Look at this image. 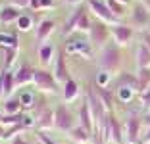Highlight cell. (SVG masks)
<instances>
[{
  "label": "cell",
  "mask_w": 150,
  "mask_h": 144,
  "mask_svg": "<svg viewBox=\"0 0 150 144\" xmlns=\"http://www.w3.org/2000/svg\"><path fill=\"white\" fill-rule=\"evenodd\" d=\"M121 60H123V52H121V46L115 44L114 40H110L108 44L100 48L96 52V64L98 69H106L110 73L117 71L121 67Z\"/></svg>",
  "instance_id": "6da1fadb"
},
{
  "label": "cell",
  "mask_w": 150,
  "mask_h": 144,
  "mask_svg": "<svg viewBox=\"0 0 150 144\" xmlns=\"http://www.w3.org/2000/svg\"><path fill=\"white\" fill-rule=\"evenodd\" d=\"M93 42L88 39V33H81V31H73L66 37L64 42V52L66 54H75V56L91 58L93 56Z\"/></svg>",
  "instance_id": "7a4b0ae2"
},
{
  "label": "cell",
  "mask_w": 150,
  "mask_h": 144,
  "mask_svg": "<svg viewBox=\"0 0 150 144\" xmlns=\"http://www.w3.org/2000/svg\"><path fill=\"white\" fill-rule=\"evenodd\" d=\"M79 119L75 117V114L67 108V104H58L54 108V127L62 133H69L73 127H77Z\"/></svg>",
  "instance_id": "3957f363"
},
{
  "label": "cell",
  "mask_w": 150,
  "mask_h": 144,
  "mask_svg": "<svg viewBox=\"0 0 150 144\" xmlns=\"http://www.w3.org/2000/svg\"><path fill=\"white\" fill-rule=\"evenodd\" d=\"M88 39L93 42V46L96 50H100L104 44H108L112 40V27L108 23L100 21V19H93V25L88 31Z\"/></svg>",
  "instance_id": "277c9868"
},
{
  "label": "cell",
  "mask_w": 150,
  "mask_h": 144,
  "mask_svg": "<svg viewBox=\"0 0 150 144\" xmlns=\"http://www.w3.org/2000/svg\"><path fill=\"white\" fill-rule=\"evenodd\" d=\"M85 4H87V8L94 13V18H96V19L108 23V25H115V23H119V19L115 18L114 13H112V10L108 8L106 0H87Z\"/></svg>",
  "instance_id": "5b68a950"
},
{
  "label": "cell",
  "mask_w": 150,
  "mask_h": 144,
  "mask_svg": "<svg viewBox=\"0 0 150 144\" xmlns=\"http://www.w3.org/2000/svg\"><path fill=\"white\" fill-rule=\"evenodd\" d=\"M33 83H35V87L39 88L40 92H44V94H48V92H58V88H60L58 87V79L54 77V73L42 69V67H39V69L35 71Z\"/></svg>",
  "instance_id": "8992f818"
},
{
  "label": "cell",
  "mask_w": 150,
  "mask_h": 144,
  "mask_svg": "<svg viewBox=\"0 0 150 144\" xmlns=\"http://www.w3.org/2000/svg\"><path fill=\"white\" fill-rule=\"evenodd\" d=\"M129 19H131L133 27H139V29H146L150 25V10L146 8L142 2H133L131 12H129Z\"/></svg>",
  "instance_id": "52a82bcc"
},
{
  "label": "cell",
  "mask_w": 150,
  "mask_h": 144,
  "mask_svg": "<svg viewBox=\"0 0 150 144\" xmlns=\"http://www.w3.org/2000/svg\"><path fill=\"white\" fill-rule=\"evenodd\" d=\"M141 127H142V119L141 115L137 114H129L127 121L123 125V131H125V140L131 144H139L141 142Z\"/></svg>",
  "instance_id": "ba28073f"
},
{
  "label": "cell",
  "mask_w": 150,
  "mask_h": 144,
  "mask_svg": "<svg viewBox=\"0 0 150 144\" xmlns=\"http://www.w3.org/2000/svg\"><path fill=\"white\" fill-rule=\"evenodd\" d=\"M112 40L119 46H127L133 40V25H127L121 21L112 25Z\"/></svg>",
  "instance_id": "9c48e42d"
},
{
  "label": "cell",
  "mask_w": 150,
  "mask_h": 144,
  "mask_svg": "<svg viewBox=\"0 0 150 144\" xmlns=\"http://www.w3.org/2000/svg\"><path fill=\"white\" fill-rule=\"evenodd\" d=\"M35 71H37V67H33L29 61H21L19 67L13 71V73H16V87H23V85H27V83H33Z\"/></svg>",
  "instance_id": "30bf717a"
},
{
  "label": "cell",
  "mask_w": 150,
  "mask_h": 144,
  "mask_svg": "<svg viewBox=\"0 0 150 144\" xmlns=\"http://www.w3.org/2000/svg\"><path fill=\"white\" fill-rule=\"evenodd\" d=\"M64 54L66 52L62 50V52L54 58V77L58 79V83H66V81L71 79L69 71H67V66H66V58H64Z\"/></svg>",
  "instance_id": "8fae6325"
},
{
  "label": "cell",
  "mask_w": 150,
  "mask_h": 144,
  "mask_svg": "<svg viewBox=\"0 0 150 144\" xmlns=\"http://www.w3.org/2000/svg\"><path fill=\"white\" fill-rule=\"evenodd\" d=\"M85 12H87V4H77L71 10V13L66 19V25H64V33H66V35H69V33H73V31L77 29V21H79V18Z\"/></svg>",
  "instance_id": "7c38bea8"
},
{
  "label": "cell",
  "mask_w": 150,
  "mask_h": 144,
  "mask_svg": "<svg viewBox=\"0 0 150 144\" xmlns=\"http://www.w3.org/2000/svg\"><path fill=\"white\" fill-rule=\"evenodd\" d=\"M77 125H81L83 129H87L91 135H94V121H93V114H91V108H88L87 100H85L79 108V121H77Z\"/></svg>",
  "instance_id": "4fadbf2b"
},
{
  "label": "cell",
  "mask_w": 150,
  "mask_h": 144,
  "mask_svg": "<svg viewBox=\"0 0 150 144\" xmlns=\"http://www.w3.org/2000/svg\"><path fill=\"white\" fill-rule=\"evenodd\" d=\"M54 29H56V21H54V19H42V21L39 23V27H37V35H35L37 42L39 44L46 42V39L54 33Z\"/></svg>",
  "instance_id": "5bb4252c"
},
{
  "label": "cell",
  "mask_w": 150,
  "mask_h": 144,
  "mask_svg": "<svg viewBox=\"0 0 150 144\" xmlns=\"http://www.w3.org/2000/svg\"><path fill=\"white\" fill-rule=\"evenodd\" d=\"M0 75H2V98H10L16 88V73L10 69H2Z\"/></svg>",
  "instance_id": "9a60e30c"
},
{
  "label": "cell",
  "mask_w": 150,
  "mask_h": 144,
  "mask_svg": "<svg viewBox=\"0 0 150 144\" xmlns=\"http://www.w3.org/2000/svg\"><path fill=\"white\" fill-rule=\"evenodd\" d=\"M21 16V10L16 8L12 4H4V8L0 10V23L2 25H10V23H16Z\"/></svg>",
  "instance_id": "2e32d148"
},
{
  "label": "cell",
  "mask_w": 150,
  "mask_h": 144,
  "mask_svg": "<svg viewBox=\"0 0 150 144\" xmlns=\"http://www.w3.org/2000/svg\"><path fill=\"white\" fill-rule=\"evenodd\" d=\"M110 129H112V142L114 144H123V138H125L123 125L119 123V119L115 117L112 112H110Z\"/></svg>",
  "instance_id": "e0dca14e"
},
{
  "label": "cell",
  "mask_w": 150,
  "mask_h": 144,
  "mask_svg": "<svg viewBox=\"0 0 150 144\" xmlns=\"http://www.w3.org/2000/svg\"><path fill=\"white\" fill-rule=\"evenodd\" d=\"M37 129L42 131V129H52L54 127V109L44 108L40 114H37Z\"/></svg>",
  "instance_id": "ac0fdd59"
},
{
  "label": "cell",
  "mask_w": 150,
  "mask_h": 144,
  "mask_svg": "<svg viewBox=\"0 0 150 144\" xmlns=\"http://www.w3.org/2000/svg\"><path fill=\"white\" fill-rule=\"evenodd\" d=\"M115 100H119L121 104H131L133 100H135V94H137V90L133 87H127V85H117V88H115Z\"/></svg>",
  "instance_id": "d6986e66"
},
{
  "label": "cell",
  "mask_w": 150,
  "mask_h": 144,
  "mask_svg": "<svg viewBox=\"0 0 150 144\" xmlns=\"http://www.w3.org/2000/svg\"><path fill=\"white\" fill-rule=\"evenodd\" d=\"M37 56H39V64H42V66L52 64V60H54V46L50 42L39 44V48H37Z\"/></svg>",
  "instance_id": "ffe728a7"
},
{
  "label": "cell",
  "mask_w": 150,
  "mask_h": 144,
  "mask_svg": "<svg viewBox=\"0 0 150 144\" xmlns=\"http://www.w3.org/2000/svg\"><path fill=\"white\" fill-rule=\"evenodd\" d=\"M62 92H64V100H66V102L77 100V96H79V83L71 77L69 81H66V83H64Z\"/></svg>",
  "instance_id": "44dd1931"
},
{
  "label": "cell",
  "mask_w": 150,
  "mask_h": 144,
  "mask_svg": "<svg viewBox=\"0 0 150 144\" xmlns=\"http://www.w3.org/2000/svg\"><path fill=\"white\" fill-rule=\"evenodd\" d=\"M21 109H23V106H21L19 96L12 94L10 98H6V100H4V112L8 115H18V114H21Z\"/></svg>",
  "instance_id": "7402d4cb"
},
{
  "label": "cell",
  "mask_w": 150,
  "mask_h": 144,
  "mask_svg": "<svg viewBox=\"0 0 150 144\" xmlns=\"http://www.w3.org/2000/svg\"><path fill=\"white\" fill-rule=\"evenodd\" d=\"M135 60H137V69H141V67H150V48H146L144 44L139 42Z\"/></svg>",
  "instance_id": "603a6c76"
},
{
  "label": "cell",
  "mask_w": 150,
  "mask_h": 144,
  "mask_svg": "<svg viewBox=\"0 0 150 144\" xmlns=\"http://www.w3.org/2000/svg\"><path fill=\"white\" fill-rule=\"evenodd\" d=\"M96 87V85H94ZM98 94V98H100V102L104 104V108L108 109V112H112L114 109V98H115V94L114 92H110L108 88H100V87H96V90H94Z\"/></svg>",
  "instance_id": "cb8c5ba5"
},
{
  "label": "cell",
  "mask_w": 150,
  "mask_h": 144,
  "mask_svg": "<svg viewBox=\"0 0 150 144\" xmlns=\"http://www.w3.org/2000/svg\"><path fill=\"white\" fill-rule=\"evenodd\" d=\"M19 39L16 31H0V48H10V46H18Z\"/></svg>",
  "instance_id": "d4e9b609"
},
{
  "label": "cell",
  "mask_w": 150,
  "mask_h": 144,
  "mask_svg": "<svg viewBox=\"0 0 150 144\" xmlns=\"http://www.w3.org/2000/svg\"><path fill=\"white\" fill-rule=\"evenodd\" d=\"M67 136H69V138L73 140V142H88L93 135H91V133H88L87 129H83L81 125H77V127H73V129H71V131L67 133Z\"/></svg>",
  "instance_id": "484cf974"
},
{
  "label": "cell",
  "mask_w": 150,
  "mask_h": 144,
  "mask_svg": "<svg viewBox=\"0 0 150 144\" xmlns=\"http://www.w3.org/2000/svg\"><path fill=\"white\" fill-rule=\"evenodd\" d=\"M33 13H29V12H21V16H19V19L16 21V29L18 31H21V33H25V31H31V27H33Z\"/></svg>",
  "instance_id": "4316f807"
},
{
  "label": "cell",
  "mask_w": 150,
  "mask_h": 144,
  "mask_svg": "<svg viewBox=\"0 0 150 144\" xmlns=\"http://www.w3.org/2000/svg\"><path fill=\"white\" fill-rule=\"evenodd\" d=\"M19 100H21V106H23V109H29V108H35V104H37V100H39V98H37V94L33 90H21L19 92Z\"/></svg>",
  "instance_id": "83f0119b"
},
{
  "label": "cell",
  "mask_w": 150,
  "mask_h": 144,
  "mask_svg": "<svg viewBox=\"0 0 150 144\" xmlns=\"http://www.w3.org/2000/svg\"><path fill=\"white\" fill-rule=\"evenodd\" d=\"M137 79H139V92L150 88V67H141V69H137Z\"/></svg>",
  "instance_id": "f1b7e54d"
},
{
  "label": "cell",
  "mask_w": 150,
  "mask_h": 144,
  "mask_svg": "<svg viewBox=\"0 0 150 144\" xmlns=\"http://www.w3.org/2000/svg\"><path fill=\"white\" fill-rule=\"evenodd\" d=\"M112 83V73L106 69H98L96 77H94V85L100 88H108V85Z\"/></svg>",
  "instance_id": "f546056e"
},
{
  "label": "cell",
  "mask_w": 150,
  "mask_h": 144,
  "mask_svg": "<svg viewBox=\"0 0 150 144\" xmlns=\"http://www.w3.org/2000/svg\"><path fill=\"white\" fill-rule=\"evenodd\" d=\"M2 52H4V69H10L12 64L16 61V58H18V46L2 48Z\"/></svg>",
  "instance_id": "4dcf8cb0"
},
{
  "label": "cell",
  "mask_w": 150,
  "mask_h": 144,
  "mask_svg": "<svg viewBox=\"0 0 150 144\" xmlns=\"http://www.w3.org/2000/svg\"><path fill=\"white\" fill-rule=\"evenodd\" d=\"M106 4L117 19L121 18V16H125V12H127V6H123L121 2H117V0H106Z\"/></svg>",
  "instance_id": "1f68e13d"
},
{
  "label": "cell",
  "mask_w": 150,
  "mask_h": 144,
  "mask_svg": "<svg viewBox=\"0 0 150 144\" xmlns=\"http://www.w3.org/2000/svg\"><path fill=\"white\" fill-rule=\"evenodd\" d=\"M31 10L39 12V10H52L56 8V0H31Z\"/></svg>",
  "instance_id": "d6a6232c"
},
{
  "label": "cell",
  "mask_w": 150,
  "mask_h": 144,
  "mask_svg": "<svg viewBox=\"0 0 150 144\" xmlns=\"http://www.w3.org/2000/svg\"><path fill=\"white\" fill-rule=\"evenodd\" d=\"M91 25H93V19H91V16H88L87 12L83 13L79 18V21H77V29L75 31H81V33H88L91 31Z\"/></svg>",
  "instance_id": "836d02e7"
},
{
  "label": "cell",
  "mask_w": 150,
  "mask_h": 144,
  "mask_svg": "<svg viewBox=\"0 0 150 144\" xmlns=\"http://www.w3.org/2000/svg\"><path fill=\"white\" fill-rule=\"evenodd\" d=\"M139 98H141V106L144 108V112H150V88L139 92Z\"/></svg>",
  "instance_id": "e575fe53"
},
{
  "label": "cell",
  "mask_w": 150,
  "mask_h": 144,
  "mask_svg": "<svg viewBox=\"0 0 150 144\" xmlns=\"http://www.w3.org/2000/svg\"><path fill=\"white\" fill-rule=\"evenodd\" d=\"M139 42L144 44L146 48H150V31L148 29H141L139 31Z\"/></svg>",
  "instance_id": "d590c367"
},
{
  "label": "cell",
  "mask_w": 150,
  "mask_h": 144,
  "mask_svg": "<svg viewBox=\"0 0 150 144\" xmlns=\"http://www.w3.org/2000/svg\"><path fill=\"white\" fill-rule=\"evenodd\" d=\"M37 136H39V140H40V144H60V142H56V140H52L48 135L44 131H37Z\"/></svg>",
  "instance_id": "8d00e7d4"
},
{
  "label": "cell",
  "mask_w": 150,
  "mask_h": 144,
  "mask_svg": "<svg viewBox=\"0 0 150 144\" xmlns=\"http://www.w3.org/2000/svg\"><path fill=\"white\" fill-rule=\"evenodd\" d=\"M8 4H12V6H16V8L23 10V8H29V6H31V0H8Z\"/></svg>",
  "instance_id": "74e56055"
},
{
  "label": "cell",
  "mask_w": 150,
  "mask_h": 144,
  "mask_svg": "<svg viewBox=\"0 0 150 144\" xmlns=\"http://www.w3.org/2000/svg\"><path fill=\"white\" fill-rule=\"evenodd\" d=\"M10 144H29V140H25L21 135H18V136H13V138L10 140Z\"/></svg>",
  "instance_id": "f35d334b"
},
{
  "label": "cell",
  "mask_w": 150,
  "mask_h": 144,
  "mask_svg": "<svg viewBox=\"0 0 150 144\" xmlns=\"http://www.w3.org/2000/svg\"><path fill=\"white\" fill-rule=\"evenodd\" d=\"M141 119H142V125L144 127H150V112H144L141 115Z\"/></svg>",
  "instance_id": "ab89813d"
},
{
  "label": "cell",
  "mask_w": 150,
  "mask_h": 144,
  "mask_svg": "<svg viewBox=\"0 0 150 144\" xmlns=\"http://www.w3.org/2000/svg\"><path fill=\"white\" fill-rule=\"evenodd\" d=\"M141 142H146V144H150V127H146L144 135L141 136Z\"/></svg>",
  "instance_id": "60d3db41"
},
{
  "label": "cell",
  "mask_w": 150,
  "mask_h": 144,
  "mask_svg": "<svg viewBox=\"0 0 150 144\" xmlns=\"http://www.w3.org/2000/svg\"><path fill=\"white\" fill-rule=\"evenodd\" d=\"M117 2H121L123 6H133V0H117Z\"/></svg>",
  "instance_id": "b9f144b4"
},
{
  "label": "cell",
  "mask_w": 150,
  "mask_h": 144,
  "mask_svg": "<svg viewBox=\"0 0 150 144\" xmlns=\"http://www.w3.org/2000/svg\"><path fill=\"white\" fill-rule=\"evenodd\" d=\"M64 2H67V4H79V2H83V0H64Z\"/></svg>",
  "instance_id": "7bdbcfd3"
},
{
  "label": "cell",
  "mask_w": 150,
  "mask_h": 144,
  "mask_svg": "<svg viewBox=\"0 0 150 144\" xmlns=\"http://www.w3.org/2000/svg\"><path fill=\"white\" fill-rule=\"evenodd\" d=\"M139 2H142V4H144V6H146V8H148V10H150V0H139Z\"/></svg>",
  "instance_id": "ee69618b"
},
{
  "label": "cell",
  "mask_w": 150,
  "mask_h": 144,
  "mask_svg": "<svg viewBox=\"0 0 150 144\" xmlns=\"http://www.w3.org/2000/svg\"><path fill=\"white\" fill-rule=\"evenodd\" d=\"M0 98H2V75H0Z\"/></svg>",
  "instance_id": "f6af8a7d"
},
{
  "label": "cell",
  "mask_w": 150,
  "mask_h": 144,
  "mask_svg": "<svg viewBox=\"0 0 150 144\" xmlns=\"http://www.w3.org/2000/svg\"><path fill=\"white\" fill-rule=\"evenodd\" d=\"M4 4H6V2H4V0H0V10H2V8H4Z\"/></svg>",
  "instance_id": "bcb514c9"
},
{
  "label": "cell",
  "mask_w": 150,
  "mask_h": 144,
  "mask_svg": "<svg viewBox=\"0 0 150 144\" xmlns=\"http://www.w3.org/2000/svg\"><path fill=\"white\" fill-rule=\"evenodd\" d=\"M73 144H91V142H73Z\"/></svg>",
  "instance_id": "7dc6e473"
},
{
  "label": "cell",
  "mask_w": 150,
  "mask_h": 144,
  "mask_svg": "<svg viewBox=\"0 0 150 144\" xmlns=\"http://www.w3.org/2000/svg\"><path fill=\"white\" fill-rule=\"evenodd\" d=\"M146 29H148V31H150V25H148V27H146Z\"/></svg>",
  "instance_id": "c3c4849f"
},
{
  "label": "cell",
  "mask_w": 150,
  "mask_h": 144,
  "mask_svg": "<svg viewBox=\"0 0 150 144\" xmlns=\"http://www.w3.org/2000/svg\"><path fill=\"white\" fill-rule=\"evenodd\" d=\"M139 144H146V142H139Z\"/></svg>",
  "instance_id": "681fc988"
},
{
  "label": "cell",
  "mask_w": 150,
  "mask_h": 144,
  "mask_svg": "<svg viewBox=\"0 0 150 144\" xmlns=\"http://www.w3.org/2000/svg\"><path fill=\"white\" fill-rule=\"evenodd\" d=\"M127 144H131V142H127Z\"/></svg>",
  "instance_id": "f907efd6"
}]
</instances>
